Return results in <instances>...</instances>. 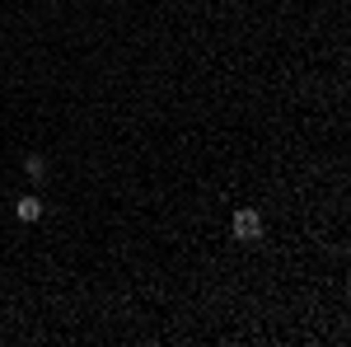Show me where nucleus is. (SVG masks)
Returning a JSON list of instances; mask_svg holds the SVG:
<instances>
[{
  "label": "nucleus",
  "mask_w": 351,
  "mask_h": 347,
  "mask_svg": "<svg viewBox=\"0 0 351 347\" xmlns=\"http://www.w3.org/2000/svg\"><path fill=\"white\" fill-rule=\"evenodd\" d=\"M234 235H239V240H263V216L253 212V207H239V212H234Z\"/></svg>",
  "instance_id": "f257e3e1"
},
{
  "label": "nucleus",
  "mask_w": 351,
  "mask_h": 347,
  "mask_svg": "<svg viewBox=\"0 0 351 347\" xmlns=\"http://www.w3.org/2000/svg\"><path fill=\"white\" fill-rule=\"evenodd\" d=\"M14 216H19V221H38V216H43V202H38V197H19V202H14Z\"/></svg>",
  "instance_id": "f03ea898"
}]
</instances>
